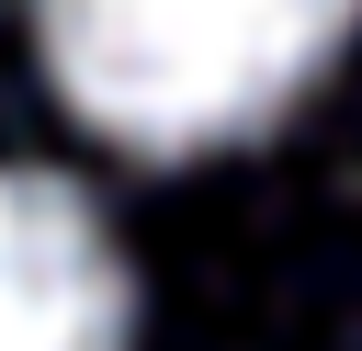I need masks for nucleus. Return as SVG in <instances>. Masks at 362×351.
I'll return each instance as SVG.
<instances>
[{
    "label": "nucleus",
    "mask_w": 362,
    "mask_h": 351,
    "mask_svg": "<svg viewBox=\"0 0 362 351\" xmlns=\"http://www.w3.org/2000/svg\"><path fill=\"white\" fill-rule=\"evenodd\" d=\"M136 283L79 181L0 170V351H124Z\"/></svg>",
    "instance_id": "f03ea898"
},
{
    "label": "nucleus",
    "mask_w": 362,
    "mask_h": 351,
    "mask_svg": "<svg viewBox=\"0 0 362 351\" xmlns=\"http://www.w3.org/2000/svg\"><path fill=\"white\" fill-rule=\"evenodd\" d=\"M362 0H34L68 113L136 159H192L272 125Z\"/></svg>",
    "instance_id": "f257e3e1"
}]
</instances>
